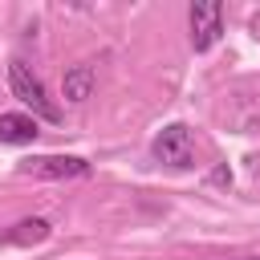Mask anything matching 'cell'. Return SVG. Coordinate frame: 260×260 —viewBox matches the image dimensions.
I'll list each match as a JSON object with an SVG mask.
<instances>
[{"mask_svg": "<svg viewBox=\"0 0 260 260\" xmlns=\"http://www.w3.org/2000/svg\"><path fill=\"white\" fill-rule=\"evenodd\" d=\"M8 89H12V98H20V106H28L32 110V118H45V122H61V110H57V102L45 93V81L20 61V57H12L8 61Z\"/></svg>", "mask_w": 260, "mask_h": 260, "instance_id": "cell-1", "label": "cell"}, {"mask_svg": "<svg viewBox=\"0 0 260 260\" xmlns=\"http://www.w3.org/2000/svg\"><path fill=\"white\" fill-rule=\"evenodd\" d=\"M150 154H154L162 167H171V171H187V167H195V138H191V130H187L183 122H167V126L154 134Z\"/></svg>", "mask_w": 260, "mask_h": 260, "instance_id": "cell-2", "label": "cell"}, {"mask_svg": "<svg viewBox=\"0 0 260 260\" xmlns=\"http://www.w3.org/2000/svg\"><path fill=\"white\" fill-rule=\"evenodd\" d=\"M93 167L81 154H32L16 167V175H32V179H85Z\"/></svg>", "mask_w": 260, "mask_h": 260, "instance_id": "cell-3", "label": "cell"}, {"mask_svg": "<svg viewBox=\"0 0 260 260\" xmlns=\"http://www.w3.org/2000/svg\"><path fill=\"white\" fill-rule=\"evenodd\" d=\"M187 20H191V49L195 53H207L223 37V4L219 0H195Z\"/></svg>", "mask_w": 260, "mask_h": 260, "instance_id": "cell-4", "label": "cell"}, {"mask_svg": "<svg viewBox=\"0 0 260 260\" xmlns=\"http://www.w3.org/2000/svg\"><path fill=\"white\" fill-rule=\"evenodd\" d=\"M49 236H53V223L41 215H28V219L12 223L8 232H0V248H32V244H45Z\"/></svg>", "mask_w": 260, "mask_h": 260, "instance_id": "cell-5", "label": "cell"}, {"mask_svg": "<svg viewBox=\"0 0 260 260\" xmlns=\"http://www.w3.org/2000/svg\"><path fill=\"white\" fill-rule=\"evenodd\" d=\"M93 85H98V69H93L89 61L69 65L65 77H61V93H65V102H73V106H81V102L93 93Z\"/></svg>", "mask_w": 260, "mask_h": 260, "instance_id": "cell-6", "label": "cell"}, {"mask_svg": "<svg viewBox=\"0 0 260 260\" xmlns=\"http://www.w3.org/2000/svg\"><path fill=\"white\" fill-rule=\"evenodd\" d=\"M41 126L32 114H0V142H12V146H28L37 142Z\"/></svg>", "mask_w": 260, "mask_h": 260, "instance_id": "cell-7", "label": "cell"}, {"mask_svg": "<svg viewBox=\"0 0 260 260\" xmlns=\"http://www.w3.org/2000/svg\"><path fill=\"white\" fill-rule=\"evenodd\" d=\"M211 183H232V171H228V167H215V171H211Z\"/></svg>", "mask_w": 260, "mask_h": 260, "instance_id": "cell-8", "label": "cell"}, {"mask_svg": "<svg viewBox=\"0 0 260 260\" xmlns=\"http://www.w3.org/2000/svg\"><path fill=\"white\" fill-rule=\"evenodd\" d=\"M244 260H260V256H244Z\"/></svg>", "mask_w": 260, "mask_h": 260, "instance_id": "cell-9", "label": "cell"}]
</instances>
